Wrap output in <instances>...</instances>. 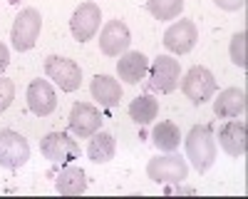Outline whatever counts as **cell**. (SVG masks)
<instances>
[{"instance_id": "cell-11", "label": "cell", "mask_w": 248, "mask_h": 199, "mask_svg": "<svg viewBox=\"0 0 248 199\" xmlns=\"http://www.w3.org/2000/svg\"><path fill=\"white\" fill-rule=\"evenodd\" d=\"M129 43H132L129 28L124 25L122 20H109L99 33V50L105 55H109V57H117L122 52H127Z\"/></svg>"}, {"instance_id": "cell-2", "label": "cell", "mask_w": 248, "mask_h": 199, "mask_svg": "<svg viewBox=\"0 0 248 199\" xmlns=\"http://www.w3.org/2000/svg\"><path fill=\"white\" fill-rule=\"evenodd\" d=\"M40 28H43V17L35 8H23L17 13L15 23H13V30H10V40H13V48L17 52H25V50H32L35 43H37V35H40Z\"/></svg>"}, {"instance_id": "cell-23", "label": "cell", "mask_w": 248, "mask_h": 199, "mask_svg": "<svg viewBox=\"0 0 248 199\" xmlns=\"http://www.w3.org/2000/svg\"><path fill=\"white\" fill-rule=\"evenodd\" d=\"M231 60L243 70L248 65V55H246V33H236L233 40H231Z\"/></svg>"}, {"instance_id": "cell-27", "label": "cell", "mask_w": 248, "mask_h": 199, "mask_svg": "<svg viewBox=\"0 0 248 199\" xmlns=\"http://www.w3.org/2000/svg\"><path fill=\"white\" fill-rule=\"evenodd\" d=\"M167 194H196L194 187H174V189H167Z\"/></svg>"}, {"instance_id": "cell-7", "label": "cell", "mask_w": 248, "mask_h": 199, "mask_svg": "<svg viewBox=\"0 0 248 199\" xmlns=\"http://www.w3.org/2000/svg\"><path fill=\"white\" fill-rule=\"evenodd\" d=\"M40 152L47 162L52 165H67L79 157V145L67 134V132H50L40 142Z\"/></svg>"}, {"instance_id": "cell-14", "label": "cell", "mask_w": 248, "mask_h": 199, "mask_svg": "<svg viewBox=\"0 0 248 199\" xmlns=\"http://www.w3.org/2000/svg\"><path fill=\"white\" fill-rule=\"evenodd\" d=\"M218 145L223 147L226 154L243 157L246 149H248V130H246V125L238 122V119L226 122V125L218 130Z\"/></svg>"}, {"instance_id": "cell-26", "label": "cell", "mask_w": 248, "mask_h": 199, "mask_svg": "<svg viewBox=\"0 0 248 199\" xmlns=\"http://www.w3.org/2000/svg\"><path fill=\"white\" fill-rule=\"evenodd\" d=\"M8 63H10V52H8V48L3 43H0V72L8 67Z\"/></svg>"}, {"instance_id": "cell-21", "label": "cell", "mask_w": 248, "mask_h": 199, "mask_svg": "<svg viewBox=\"0 0 248 199\" xmlns=\"http://www.w3.org/2000/svg\"><path fill=\"white\" fill-rule=\"evenodd\" d=\"M129 115L137 125H149L152 119L159 115V102L149 95H141V97H134L132 105H129Z\"/></svg>"}, {"instance_id": "cell-10", "label": "cell", "mask_w": 248, "mask_h": 199, "mask_svg": "<svg viewBox=\"0 0 248 199\" xmlns=\"http://www.w3.org/2000/svg\"><path fill=\"white\" fill-rule=\"evenodd\" d=\"M196 40H199V33H196L194 20H179V23L169 25L167 33H164V45H167L169 52H176V55L191 52Z\"/></svg>"}, {"instance_id": "cell-3", "label": "cell", "mask_w": 248, "mask_h": 199, "mask_svg": "<svg viewBox=\"0 0 248 199\" xmlns=\"http://www.w3.org/2000/svg\"><path fill=\"white\" fill-rule=\"evenodd\" d=\"M147 174L152 182L156 184H181L189 177V165L186 159H181L179 154H164V157H154L147 165Z\"/></svg>"}, {"instance_id": "cell-13", "label": "cell", "mask_w": 248, "mask_h": 199, "mask_svg": "<svg viewBox=\"0 0 248 199\" xmlns=\"http://www.w3.org/2000/svg\"><path fill=\"white\" fill-rule=\"evenodd\" d=\"M99 110L90 102H75L72 105V112H70V130L77 134V137H92L97 130H99Z\"/></svg>"}, {"instance_id": "cell-8", "label": "cell", "mask_w": 248, "mask_h": 199, "mask_svg": "<svg viewBox=\"0 0 248 199\" xmlns=\"http://www.w3.org/2000/svg\"><path fill=\"white\" fill-rule=\"evenodd\" d=\"M179 60H174L171 55H159L149 67V87L156 92H174L179 87Z\"/></svg>"}, {"instance_id": "cell-22", "label": "cell", "mask_w": 248, "mask_h": 199, "mask_svg": "<svg viewBox=\"0 0 248 199\" xmlns=\"http://www.w3.org/2000/svg\"><path fill=\"white\" fill-rule=\"evenodd\" d=\"M147 8L156 20H174L184 10V0H147Z\"/></svg>"}, {"instance_id": "cell-1", "label": "cell", "mask_w": 248, "mask_h": 199, "mask_svg": "<svg viewBox=\"0 0 248 199\" xmlns=\"http://www.w3.org/2000/svg\"><path fill=\"white\" fill-rule=\"evenodd\" d=\"M186 157L191 159L196 172L211 169V165L216 162V139H214L211 127L196 125L189 130V137H186Z\"/></svg>"}, {"instance_id": "cell-12", "label": "cell", "mask_w": 248, "mask_h": 199, "mask_svg": "<svg viewBox=\"0 0 248 199\" xmlns=\"http://www.w3.org/2000/svg\"><path fill=\"white\" fill-rule=\"evenodd\" d=\"M25 97H28L30 112L37 115V117H47L57 107V95H55V90L47 80H32Z\"/></svg>"}, {"instance_id": "cell-6", "label": "cell", "mask_w": 248, "mask_h": 199, "mask_svg": "<svg viewBox=\"0 0 248 199\" xmlns=\"http://www.w3.org/2000/svg\"><path fill=\"white\" fill-rule=\"evenodd\" d=\"M30 159L28 139L15 130H0V167L17 169Z\"/></svg>"}, {"instance_id": "cell-9", "label": "cell", "mask_w": 248, "mask_h": 199, "mask_svg": "<svg viewBox=\"0 0 248 199\" xmlns=\"http://www.w3.org/2000/svg\"><path fill=\"white\" fill-rule=\"evenodd\" d=\"M99 20H102V10H99L97 3H82L72 13V20H70V28H72L75 40H79V43L92 40L94 33L99 30Z\"/></svg>"}, {"instance_id": "cell-16", "label": "cell", "mask_w": 248, "mask_h": 199, "mask_svg": "<svg viewBox=\"0 0 248 199\" xmlns=\"http://www.w3.org/2000/svg\"><path fill=\"white\" fill-rule=\"evenodd\" d=\"M246 107H248V100L241 87H229V90L218 92L216 102H214L216 117H238L246 112Z\"/></svg>"}, {"instance_id": "cell-5", "label": "cell", "mask_w": 248, "mask_h": 199, "mask_svg": "<svg viewBox=\"0 0 248 199\" xmlns=\"http://www.w3.org/2000/svg\"><path fill=\"white\" fill-rule=\"evenodd\" d=\"M45 72L52 83L62 90V92H75L82 83V70L75 60L60 57V55H50L45 60Z\"/></svg>"}, {"instance_id": "cell-19", "label": "cell", "mask_w": 248, "mask_h": 199, "mask_svg": "<svg viewBox=\"0 0 248 199\" xmlns=\"http://www.w3.org/2000/svg\"><path fill=\"white\" fill-rule=\"evenodd\" d=\"M117 152V142H114V137L109 132H94L92 139H90V147H87V154L94 165H105L109 162V159L114 157Z\"/></svg>"}, {"instance_id": "cell-25", "label": "cell", "mask_w": 248, "mask_h": 199, "mask_svg": "<svg viewBox=\"0 0 248 199\" xmlns=\"http://www.w3.org/2000/svg\"><path fill=\"white\" fill-rule=\"evenodd\" d=\"M214 3H216V5L221 8V10H229V13L246 8V0H214Z\"/></svg>"}, {"instance_id": "cell-4", "label": "cell", "mask_w": 248, "mask_h": 199, "mask_svg": "<svg viewBox=\"0 0 248 199\" xmlns=\"http://www.w3.org/2000/svg\"><path fill=\"white\" fill-rule=\"evenodd\" d=\"M181 90L194 105H203V102H209V100L214 97V92H216V77H214L211 70H206L201 65H194L184 75Z\"/></svg>"}, {"instance_id": "cell-24", "label": "cell", "mask_w": 248, "mask_h": 199, "mask_svg": "<svg viewBox=\"0 0 248 199\" xmlns=\"http://www.w3.org/2000/svg\"><path fill=\"white\" fill-rule=\"evenodd\" d=\"M15 100V83L8 77H0V112H5Z\"/></svg>"}, {"instance_id": "cell-20", "label": "cell", "mask_w": 248, "mask_h": 199, "mask_svg": "<svg viewBox=\"0 0 248 199\" xmlns=\"http://www.w3.org/2000/svg\"><path fill=\"white\" fill-rule=\"evenodd\" d=\"M152 139L154 145L161 149V152H174L179 149V142H181V132L174 122H159L152 132Z\"/></svg>"}, {"instance_id": "cell-18", "label": "cell", "mask_w": 248, "mask_h": 199, "mask_svg": "<svg viewBox=\"0 0 248 199\" xmlns=\"http://www.w3.org/2000/svg\"><path fill=\"white\" fill-rule=\"evenodd\" d=\"M55 189L65 197H79L87 192V177L79 167H65L60 174H57V182H55Z\"/></svg>"}, {"instance_id": "cell-17", "label": "cell", "mask_w": 248, "mask_h": 199, "mask_svg": "<svg viewBox=\"0 0 248 199\" xmlns=\"http://www.w3.org/2000/svg\"><path fill=\"white\" fill-rule=\"evenodd\" d=\"M92 97L102 107H114L122 100V85L109 75H97L92 80Z\"/></svg>"}, {"instance_id": "cell-15", "label": "cell", "mask_w": 248, "mask_h": 199, "mask_svg": "<svg viewBox=\"0 0 248 199\" xmlns=\"http://www.w3.org/2000/svg\"><path fill=\"white\" fill-rule=\"evenodd\" d=\"M117 72H119V80H124L127 85H137L149 72V60L144 52H137V50L124 52L117 63Z\"/></svg>"}]
</instances>
